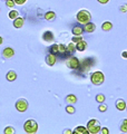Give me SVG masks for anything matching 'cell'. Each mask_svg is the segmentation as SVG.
Segmentation results:
<instances>
[{
  "label": "cell",
  "instance_id": "obj_1",
  "mask_svg": "<svg viewBox=\"0 0 127 134\" xmlns=\"http://www.w3.org/2000/svg\"><path fill=\"white\" fill-rule=\"evenodd\" d=\"M24 130L25 132L28 133V134H33L38 131V123L36 122L35 120H31L29 119L27 120L26 122L24 124Z\"/></svg>",
  "mask_w": 127,
  "mask_h": 134
},
{
  "label": "cell",
  "instance_id": "obj_2",
  "mask_svg": "<svg viewBox=\"0 0 127 134\" xmlns=\"http://www.w3.org/2000/svg\"><path fill=\"white\" fill-rule=\"evenodd\" d=\"M90 19H91V15H90V12L87 11V10H80L78 14H77V20H78V23L83 24V25L88 24V23L90 21Z\"/></svg>",
  "mask_w": 127,
  "mask_h": 134
},
{
  "label": "cell",
  "instance_id": "obj_3",
  "mask_svg": "<svg viewBox=\"0 0 127 134\" xmlns=\"http://www.w3.org/2000/svg\"><path fill=\"white\" fill-rule=\"evenodd\" d=\"M87 130H88V133L90 134H97L100 132V124L97 120L93 119L90 120L87 124Z\"/></svg>",
  "mask_w": 127,
  "mask_h": 134
},
{
  "label": "cell",
  "instance_id": "obj_4",
  "mask_svg": "<svg viewBox=\"0 0 127 134\" xmlns=\"http://www.w3.org/2000/svg\"><path fill=\"white\" fill-rule=\"evenodd\" d=\"M90 81H91V83L94 84V85L99 86V85H101V84L104 83L105 76H104V74L101 72H95V73H93L91 77H90Z\"/></svg>",
  "mask_w": 127,
  "mask_h": 134
},
{
  "label": "cell",
  "instance_id": "obj_5",
  "mask_svg": "<svg viewBox=\"0 0 127 134\" xmlns=\"http://www.w3.org/2000/svg\"><path fill=\"white\" fill-rule=\"evenodd\" d=\"M28 108V102L25 98H19L16 102V110L20 113H25Z\"/></svg>",
  "mask_w": 127,
  "mask_h": 134
},
{
  "label": "cell",
  "instance_id": "obj_6",
  "mask_svg": "<svg viewBox=\"0 0 127 134\" xmlns=\"http://www.w3.org/2000/svg\"><path fill=\"white\" fill-rule=\"evenodd\" d=\"M66 65H67V67H69L71 69H77L79 67V60H78V58H76V57H70L67 59Z\"/></svg>",
  "mask_w": 127,
  "mask_h": 134
},
{
  "label": "cell",
  "instance_id": "obj_7",
  "mask_svg": "<svg viewBox=\"0 0 127 134\" xmlns=\"http://www.w3.org/2000/svg\"><path fill=\"white\" fill-rule=\"evenodd\" d=\"M15 55V50L12 49L11 47H7L3 49V52H2V56L6 58V59H10V58Z\"/></svg>",
  "mask_w": 127,
  "mask_h": 134
},
{
  "label": "cell",
  "instance_id": "obj_8",
  "mask_svg": "<svg viewBox=\"0 0 127 134\" xmlns=\"http://www.w3.org/2000/svg\"><path fill=\"white\" fill-rule=\"evenodd\" d=\"M56 60H57V58H56V55H55V54L50 53L46 56V63H47L49 66H54L55 64H56Z\"/></svg>",
  "mask_w": 127,
  "mask_h": 134
},
{
  "label": "cell",
  "instance_id": "obj_9",
  "mask_svg": "<svg viewBox=\"0 0 127 134\" xmlns=\"http://www.w3.org/2000/svg\"><path fill=\"white\" fill-rule=\"evenodd\" d=\"M25 24V19L22 17H17L16 19H14V27L15 28H21Z\"/></svg>",
  "mask_w": 127,
  "mask_h": 134
},
{
  "label": "cell",
  "instance_id": "obj_10",
  "mask_svg": "<svg viewBox=\"0 0 127 134\" xmlns=\"http://www.w3.org/2000/svg\"><path fill=\"white\" fill-rule=\"evenodd\" d=\"M42 39L45 41H53L54 40V34L50 31V30H47L42 34Z\"/></svg>",
  "mask_w": 127,
  "mask_h": 134
},
{
  "label": "cell",
  "instance_id": "obj_11",
  "mask_svg": "<svg viewBox=\"0 0 127 134\" xmlns=\"http://www.w3.org/2000/svg\"><path fill=\"white\" fill-rule=\"evenodd\" d=\"M86 48H87V43L84 39H82L80 41H78V43L76 44V49L79 50V52H84Z\"/></svg>",
  "mask_w": 127,
  "mask_h": 134
},
{
  "label": "cell",
  "instance_id": "obj_12",
  "mask_svg": "<svg viewBox=\"0 0 127 134\" xmlns=\"http://www.w3.org/2000/svg\"><path fill=\"white\" fill-rule=\"evenodd\" d=\"M6 78H7L8 82H14L17 79V73L15 72V70H9L6 75Z\"/></svg>",
  "mask_w": 127,
  "mask_h": 134
},
{
  "label": "cell",
  "instance_id": "obj_13",
  "mask_svg": "<svg viewBox=\"0 0 127 134\" xmlns=\"http://www.w3.org/2000/svg\"><path fill=\"white\" fill-rule=\"evenodd\" d=\"M126 103H125V100H123V99H118L117 102H116V107H117V110L118 111H124L125 108H126Z\"/></svg>",
  "mask_w": 127,
  "mask_h": 134
},
{
  "label": "cell",
  "instance_id": "obj_14",
  "mask_svg": "<svg viewBox=\"0 0 127 134\" xmlns=\"http://www.w3.org/2000/svg\"><path fill=\"white\" fill-rule=\"evenodd\" d=\"M95 29H96L95 24H93L90 21L85 25V31H87V32H93V31H95Z\"/></svg>",
  "mask_w": 127,
  "mask_h": 134
},
{
  "label": "cell",
  "instance_id": "obj_15",
  "mask_svg": "<svg viewBox=\"0 0 127 134\" xmlns=\"http://www.w3.org/2000/svg\"><path fill=\"white\" fill-rule=\"evenodd\" d=\"M73 133H75V134H87L88 130H87V127H84V126H77Z\"/></svg>",
  "mask_w": 127,
  "mask_h": 134
},
{
  "label": "cell",
  "instance_id": "obj_16",
  "mask_svg": "<svg viewBox=\"0 0 127 134\" xmlns=\"http://www.w3.org/2000/svg\"><path fill=\"white\" fill-rule=\"evenodd\" d=\"M76 102H77V97H76L75 95H73V94H69L66 97V103H68V104H75Z\"/></svg>",
  "mask_w": 127,
  "mask_h": 134
},
{
  "label": "cell",
  "instance_id": "obj_17",
  "mask_svg": "<svg viewBox=\"0 0 127 134\" xmlns=\"http://www.w3.org/2000/svg\"><path fill=\"white\" fill-rule=\"evenodd\" d=\"M55 18H56V14H55L54 11H48L45 14V19L48 20V21H50V20H54Z\"/></svg>",
  "mask_w": 127,
  "mask_h": 134
},
{
  "label": "cell",
  "instance_id": "obj_18",
  "mask_svg": "<svg viewBox=\"0 0 127 134\" xmlns=\"http://www.w3.org/2000/svg\"><path fill=\"white\" fill-rule=\"evenodd\" d=\"M83 31H84V29L80 27V26H75L73 28V34H74L75 36H82Z\"/></svg>",
  "mask_w": 127,
  "mask_h": 134
},
{
  "label": "cell",
  "instance_id": "obj_19",
  "mask_svg": "<svg viewBox=\"0 0 127 134\" xmlns=\"http://www.w3.org/2000/svg\"><path fill=\"white\" fill-rule=\"evenodd\" d=\"M112 28H113V24L109 23V21H106L101 25V29H103L104 31H109Z\"/></svg>",
  "mask_w": 127,
  "mask_h": 134
},
{
  "label": "cell",
  "instance_id": "obj_20",
  "mask_svg": "<svg viewBox=\"0 0 127 134\" xmlns=\"http://www.w3.org/2000/svg\"><path fill=\"white\" fill-rule=\"evenodd\" d=\"M58 54H60L61 56H65L66 54H67V48L62 44L58 45Z\"/></svg>",
  "mask_w": 127,
  "mask_h": 134
},
{
  "label": "cell",
  "instance_id": "obj_21",
  "mask_svg": "<svg viewBox=\"0 0 127 134\" xmlns=\"http://www.w3.org/2000/svg\"><path fill=\"white\" fill-rule=\"evenodd\" d=\"M75 50H76V47H75L74 43H71V44H69L68 46H67V53L68 54H73Z\"/></svg>",
  "mask_w": 127,
  "mask_h": 134
},
{
  "label": "cell",
  "instance_id": "obj_22",
  "mask_svg": "<svg viewBox=\"0 0 127 134\" xmlns=\"http://www.w3.org/2000/svg\"><path fill=\"white\" fill-rule=\"evenodd\" d=\"M17 17H19V12L17 10H11L9 12V18L10 19H16Z\"/></svg>",
  "mask_w": 127,
  "mask_h": 134
},
{
  "label": "cell",
  "instance_id": "obj_23",
  "mask_svg": "<svg viewBox=\"0 0 127 134\" xmlns=\"http://www.w3.org/2000/svg\"><path fill=\"white\" fill-rule=\"evenodd\" d=\"M16 131H15V129L12 127V126H7L5 129V131H3V133L5 134H14Z\"/></svg>",
  "mask_w": 127,
  "mask_h": 134
},
{
  "label": "cell",
  "instance_id": "obj_24",
  "mask_svg": "<svg viewBox=\"0 0 127 134\" xmlns=\"http://www.w3.org/2000/svg\"><path fill=\"white\" fill-rule=\"evenodd\" d=\"M66 112L68 113V114H74V113L76 112V110H75L74 106H71V104H69V105L66 107Z\"/></svg>",
  "mask_w": 127,
  "mask_h": 134
},
{
  "label": "cell",
  "instance_id": "obj_25",
  "mask_svg": "<svg viewBox=\"0 0 127 134\" xmlns=\"http://www.w3.org/2000/svg\"><path fill=\"white\" fill-rule=\"evenodd\" d=\"M50 53L55 54V55H57L58 54V45L57 44H55V45H53L51 47H50Z\"/></svg>",
  "mask_w": 127,
  "mask_h": 134
},
{
  "label": "cell",
  "instance_id": "obj_26",
  "mask_svg": "<svg viewBox=\"0 0 127 134\" xmlns=\"http://www.w3.org/2000/svg\"><path fill=\"white\" fill-rule=\"evenodd\" d=\"M120 131L124 132V133L127 132V119L123 121V124H122V126H120Z\"/></svg>",
  "mask_w": 127,
  "mask_h": 134
},
{
  "label": "cell",
  "instance_id": "obj_27",
  "mask_svg": "<svg viewBox=\"0 0 127 134\" xmlns=\"http://www.w3.org/2000/svg\"><path fill=\"white\" fill-rule=\"evenodd\" d=\"M96 100L98 103H104L105 102V96L103 94H98V95L96 96Z\"/></svg>",
  "mask_w": 127,
  "mask_h": 134
},
{
  "label": "cell",
  "instance_id": "obj_28",
  "mask_svg": "<svg viewBox=\"0 0 127 134\" xmlns=\"http://www.w3.org/2000/svg\"><path fill=\"white\" fill-rule=\"evenodd\" d=\"M6 5L9 8H14L16 6V2H15V0H6Z\"/></svg>",
  "mask_w": 127,
  "mask_h": 134
},
{
  "label": "cell",
  "instance_id": "obj_29",
  "mask_svg": "<svg viewBox=\"0 0 127 134\" xmlns=\"http://www.w3.org/2000/svg\"><path fill=\"white\" fill-rule=\"evenodd\" d=\"M82 39H83V38H82L80 36H75V37H73V39H71V40H73V43H74V44H77L78 41H80Z\"/></svg>",
  "mask_w": 127,
  "mask_h": 134
},
{
  "label": "cell",
  "instance_id": "obj_30",
  "mask_svg": "<svg viewBox=\"0 0 127 134\" xmlns=\"http://www.w3.org/2000/svg\"><path fill=\"white\" fill-rule=\"evenodd\" d=\"M98 110H99L100 112H105L106 110H107V105H104V104H101V105H99Z\"/></svg>",
  "mask_w": 127,
  "mask_h": 134
},
{
  "label": "cell",
  "instance_id": "obj_31",
  "mask_svg": "<svg viewBox=\"0 0 127 134\" xmlns=\"http://www.w3.org/2000/svg\"><path fill=\"white\" fill-rule=\"evenodd\" d=\"M27 0H15V2H16V5H19V6H21V5H24L25 2H26Z\"/></svg>",
  "mask_w": 127,
  "mask_h": 134
},
{
  "label": "cell",
  "instance_id": "obj_32",
  "mask_svg": "<svg viewBox=\"0 0 127 134\" xmlns=\"http://www.w3.org/2000/svg\"><path fill=\"white\" fill-rule=\"evenodd\" d=\"M119 10L123 11V12H126V11H127V5H123V6L119 8Z\"/></svg>",
  "mask_w": 127,
  "mask_h": 134
},
{
  "label": "cell",
  "instance_id": "obj_33",
  "mask_svg": "<svg viewBox=\"0 0 127 134\" xmlns=\"http://www.w3.org/2000/svg\"><path fill=\"white\" fill-rule=\"evenodd\" d=\"M100 132L103 133V134H108V133H109L108 129H106V127H104V129H100Z\"/></svg>",
  "mask_w": 127,
  "mask_h": 134
},
{
  "label": "cell",
  "instance_id": "obj_34",
  "mask_svg": "<svg viewBox=\"0 0 127 134\" xmlns=\"http://www.w3.org/2000/svg\"><path fill=\"white\" fill-rule=\"evenodd\" d=\"M97 1H98L99 3H103V5H105V3H107L109 0H97Z\"/></svg>",
  "mask_w": 127,
  "mask_h": 134
},
{
  "label": "cell",
  "instance_id": "obj_35",
  "mask_svg": "<svg viewBox=\"0 0 127 134\" xmlns=\"http://www.w3.org/2000/svg\"><path fill=\"white\" fill-rule=\"evenodd\" d=\"M73 132L70 131V130H66V131H63V134H71Z\"/></svg>",
  "mask_w": 127,
  "mask_h": 134
},
{
  "label": "cell",
  "instance_id": "obj_36",
  "mask_svg": "<svg viewBox=\"0 0 127 134\" xmlns=\"http://www.w3.org/2000/svg\"><path fill=\"white\" fill-rule=\"evenodd\" d=\"M122 56L124 57V58H127V52H124V53H123V54H122Z\"/></svg>",
  "mask_w": 127,
  "mask_h": 134
},
{
  "label": "cell",
  "instance_id": "obj_37",
  "mask_svg": "<svg viewBox=\"0 0 127 134\" xmlns=\"http://www.w3.org/2000/svg\"><path fill=\"white\" fill-rule=\"evenodd\" d=\"M3 43V38H2V37H0V45H1Z\"/></svg>",
  "mask_w": 127,
  "mask_h": 134
},
{
  "label": "cell",
  "instance_id": "obj_38",
  "mask_svg": "<svg viewBox=\"0 0 127 134\" xmlns=\"http://www.w3.org/2000/svg\"><path fill=\"white\" fill-rule=\"evenodd\" d=\"M126 110H127V106H126Z\"/></svg>",
  "mask_w": 127,
  "mask_h": 134
},
{
  "label": "cell",
  "instance_id": "obj_39",
  "mask_svg": "<svg viewBox=\"0 0 127 134\" xmlns=\"http://www.w3.org/2000/svg\"><path fill=\"white\" fill-rule=\"evenodd\" d=\"M3 1H6V0H3Z\"/></svg>",
  "mask_w": 127,
  "mask_h": 134
}]
</instances>
